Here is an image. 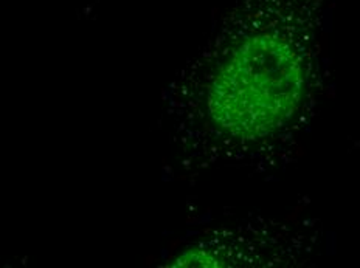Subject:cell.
I'll use <instances>...</instances> for the list:
<instances>
[{
  "instance_id": "obj_2",
  "label": "cell",
  "mask_w": 360,
  "mask_h": 268,
  "mask_svg": "<svg viewBox=\"0 0 360 268\" xmlns=\"http://www.w3.org/2000/svg\"><path fill=\"white\" fill-rule=\"evenodd\" d=\"M241 245H193L171 260V267H225L230 253L238 251L233 265H298L309 257L319 234L314 225L266 222L252 229V236L238 237Z\"/></svg>"
},
{
  "instance_id": "obj_1",
  "label": "cell",
  "mask_w": 360,
  "mask_h": 268,
  "mask_svg": "<svg viewBox=\"0 0 360 268\" xmlns=\"http://www.w3.org/2000/svg\"><path fill=\"white\" fill-rule=\"evenodd\" d=\"M331 0H236L194 92L217 152L275 165L309 126L323 87Z\"/></svg>"
}]
</instances>
